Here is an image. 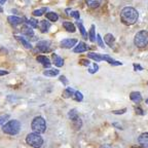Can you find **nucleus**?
Returning a JSON list of instances; mask_svg holds the SVG:
<instances>
[{
  "instance_id": "obj_1",
  "label": "nucleus",
  "mask_w": 148,
  "mask_h": 148,
  "mask_svg": "<svg viewBox=\"0 0 148 148\" xmlns=\"http://www.w3.org/2000/svg\"><path fill=\"white\" fill-rule=\"evenodd\" d=\"M139 18V12L135 7L133 6H125L120 12V21L123 25L132 26L136 24Z\"/></svg>"
},
{
  "instance_id": "obj_2",
  "label": "nucleus",
  "mask_w": 148,
  "mask_h": 148,
  "mask_svg": "<svg viewBox=\"0 0 148 148\" xmlns=\"http://www.w3.org/2000/svg\"><path fill=\"white\" fill-rule=\"evenodd\" d=\"M2 131L5 134L8 135H16L21 131V123L16 119L8 120L2 127Z\"/></svg>"
},
{
  "instance_id": "obj_3",
  "label": "nucleus",
  "mask_w": 148,
  "mask_h": 148,
  "mask_svg": "<svg viewBox=\"0 0 148 148\" xmlns=\"http://www.w3.org/2000/svg\"><path fill=\"white\" fill-rule=\"evenodd\" d=\"M31 129H32L33 133H36V134H42L45 132L46 123L44 118L41 116H36L33 118L32 123H31Z\"/></svg>"
},
{
  "instance_id": "obj_4",
  "label": "nucleus",
  "mask_w": 148,
  "mask_h": 148,
  "mask_svg": "<svg viewBox=\"0 0 148 148\" xmlns=\"http://www.w3.org/2000/svg\"><path fill=\"white\" fill-rule=\"evenodd\" d=\"M134 43L138 49H144L148 45V31H139L134 37Z\"/></svg>"
},
{
  "instance_id": "obj_5",
  "label": "nucleus",
  "mask_w": 148,
  "mask_h": 148,
  "mask_svg": "<svg viewBox=\"0 0 148 148\" xmlns=\"http://www.w3.org/2000/svg\"><path fill=\"white\" fill-rule=\"evenodd\" d=\"M26 142L33 148H41V146L43 145V138L40 136V134L31 133L26 137Z\"/></svg>"
},
{
  "instance_id": "obj_6",
  "label": "nucleus",
  "mask_w": 148,
  "mask_h": 148,
  "mask_svg": "<svg viewBox=\"0 0 148 148\" xmlns=\"http://www.w3.org/2000/svg\"><path fill=\"white\" fill-rule=\"evenodd\" d=\"M68 116H69L70 120L73 123L74 127H75L76 130H79L81 127H82V120H81V118L79 117L76 110H74V109L70 110L69 112H68Z\"/></svg>"
},
{
  "instance_id": "obj_7",
  "label": "nucleus",
  "mask_w": 148,
  "mask_h": 148,
  "mask_svg": "<svg viewBox=\"0 0 148 148\" xmlns=\"http://www.w3.org/2000/svg\"><path fill=\"white\" fill-rule=\"evenodd\" d=\"M36 49L41 53H49L51 51V43L47 40H42L36 44Z\"/></svg>"
},
{
  "instance_id": "obj_8",
  "label": "nucleus",
  "mask_w": 148,
  "mask_h": 148,
  "mask_svg": "<svg viewBox=\"0 0 148 148\" xmlns=\"http://www.w3.org/2000/svg\"><path fill=\"white\" fill-rule=\"evenodd\" d=\"M76 43L77 39H75V38H67V39H64L61 42V46L63 49H72Z\"/></svg>"
},
{
  "instance_id": "obj_9",
  "label": "nucleus",
  "mask_w": 148,
  "mask_h": 148,
  "mask_svg": "<svg viewBox=\"0 0 148 148\" xmlns=\"http://www.w3.org/2000/svg\"><path fill=\"white\" fill-rule=\"evenodd\" d=\"M138 143L142 148H148V133H142L138 137Z\"/></svg>"
},
{
  "instance_id": "obj_10",
  "label": "nucleus",
  "mask_w": 148,
  "mask_h": 148,
  "mask_svg": "<svg viewBox=\"0 0 148 148\" xmlns=\"http://www.w3.org/2000/svg\"><path fill=\"white\" fill-rule=\"evenodd\" d=\"M7 21L12 24V25L16 26V25H21V24H23L24 22L26 21V18H20V16H9L8 18H7Z\"/></svg>"
},
{
  "instance_id": "obj_11",
  "label": "nucleus",
  "mask_w": 148,
  "mask_h": 148,
  "mask_svg": "<svg viewBox=\"0 0 148 148\" xmlns=\"http://www.w3.org/2000/svg\"><path fill=\"white\" fill-rule=\"evenodd\" d=\"M37 62L41 63L44 68H51V61H49V59L47 58V57H45V56H42V55L38 56V57H37Z\"/></svg>"
},
{
  "instance_id": "obj_12",
  "label": "nucleus",
  "mask_w": 148,
  "mask_h": 148,
  "mask_svg": "<svg viewBox=\"0 0 148 148\" xmlns=\"http://www.w3.org/2000/svg\"><path fill=\"white\" fill-rule=\"evenodd\" d=\"M88 49V45H86V42H79L78 44H77V46H75L73 49V53H84V51H86Z\"/></svg>"
},
{
  "instance_id": "obj_13",
  "label": "nucleus",
  "mask_w": 148,
  "mask_h": 148,
  "mask_svg": "<svg viewBox=\"0 0 148 148\" xmlns=\"http://www.w3.org/2000/svg\"><path fill=\"white\" fill-rule=\"evenodd\" d=\"M130 99L136 104H139L142 101V95L139 92H133L130 94Z\"/></svg>"
},
{
  "instance_id": "obj_14",
  "label": "nucleus",
  "mask_w": 148,
  "mask_h": 148,
  "mask_svg": "<svg viewBox=\"0 0 148 148\" xmlns=\"http://www.w3.org/2000/svg\"><path fill=\"white\" fill-rule=\"evenodd\" d=\"M104 41L109 47H113L114 43H115V38H114V36L111 33H107L104 37Z\"/></svg>"
},
{
  "instance_id": "obj_15",
  "label": "nucleus",
  "mask_w": 148,
  "mask_h": 148,
  "mask_svg": "<svg viewBox=\"0 0 148 148\" xmlns=\"http://www.w3.org/2000/svg\"><path fill=\"white\" fill-rule=\"evenodd\" d=\"M51 58H53V63L55 66H57L58 68L62 67L63 65H64V60L61 58L60 56H58L57 53H53L51 55Z\"/></svg>"
},
{
  "instance_id": "obj_16",
  "label": "nucleus",
  "mask_w": 148,
  "mask_h": 148,
  "mask_svg": "<svg viewBox=\"0 0 148 148\" xmlns=\"http://www.w3.org/2000/svg\"><path fill=\"white\" fill-rule=\"evenodd\" d=\"M14 38H16L18 41H20L21 42V44L23 46H25V49H32V45H31V43L28 40H26L25 38H24L23 36H14Z\"/></svg>"
},
{
  "instance_id": "obj_17",
  "label": "nucleus",
  "mask_w": 148,
  "mask_h": 148,
  "mask_svg": "<svg viewBox=\"0 0 148 148\" xmlns=\"http://www.w3.org/2000/svg\"><path fill=\"white\" fill-rule=\"evenodd\" d=\"M49 28H51V23H49V21H46V20L41 21V23H40V27H39L41 33H47V31L49 30Z\"/></svg>"
},
{
  "instance_id": "obj_18",
  "label": "nucleus",
  "mask_w": 148,
  "mask_h": 148,
  "mask_svg": "<svg viewBox=\"0 0 148 148\" xmlns=\"http://www.w3.org/2000/svg\"><path fill=\"white\" fill-rule=\"evenodd\" d=\"M88 58L92 59L96 62H101V61H104V56L100 55V53H88Z\"/></svg>"
},
{
  "instance_id": "obj_19",
  "label": "nucleus",
  "mask_w": 148,
  "mask_h": 148,
  "mask_svg": "<svg viewBox=\"0 0 148 148\" xmlns=\"http://www.w3.org/2000/svg\"><path fill=\"white\" fill-rule=\"evenodd\" d=\"M63 27L66 29V31L68 32H75V24L71 23V22H64L63 23Z\"/></svg>"
},
{
  "instance_id": "obj_20",
  "label": "nucleus",
  "mask_w": 148,
  "mask_h": 148,
  "mask_svg": "<svg viewBox=\"0 0 148 148\" xmlns=\"http://www.w3.org/2000/svg\"><path fill=\"white\" fill-rule=\"evenodd\" d=\"M65 12H66V14H68L69 16L75 18L76 20H79V18H80V14H79V12H77V10H73L72 8H67L66 10H65Z\"/></svg>"
},
{
  "instance_id": "obj_21",
  "label": "nucleus",
  "mask_w": 148,
  "mask_h": 148,
  "mask_svg": "<svg viewBox=\"0 0 148 148\" xmlns=\"http://www.w3.org/2000/svg\"><path fill=\"white\" fill-rule=\"evenodd\" d=\"M86 3L90 8H97L101 3V0H86Z\"/></svg>"
},
{
  "instance_id": "obj_22",
  "label": "nucleus",
  "mask_w": 148,
  "mask_h": 148,
  "mask_svg": "<svg viewBox=\"0 0 148 148\" xmlns=\"http://www.w3.org/2000/svg\"><path fill=\"white\" fill-rule=\"evenodd\" d=\"M103 56H104V61H107L110 65H113V66H120V65H121V62L113 60L110 56H108V55H103Z\"/></svg>"
},
{
  "instance_id": "obj_23",
  "label": "nucleus",
  "mask_w": 148,
  "mask_h": 148,
  "mask_svg": "<svg viewBox=\"0 0 148 148\" xmlns=\"http://www.w3.org/2000/svg\"><path fill=\"white\" fill-rule=\"evenodd\" d=\"M46 18L49 20V22H57L59 20V16L53 12H46Z\"/></svg>"
},
{
  "instance_id": "obj_24",
  "label": "nucleus",
  "mask_w": 148,
  "mask_h": 148,
  "mask_svg": "<svg viewBox=\"0 0 148 148\" xmlns=\"http://www.w3.org/2000/svg\"><path fill=\"white\" fill-rule=\"evenodd\" d=\"M59 73H60V72H59L58 69H51V68H49V70H45V71L43 72V74L45 75V76H49V77L57 76Z\"/></svg>"
},
{
  "instance_id": "obj_25",
  "label": "nucleus",
  "mask_w": 148,
  "mask_h": 148,
  "mask_svg": "<svg viewBox=\"0 0 148 148\" xmlns=\"http://www.w3.org/2000/svg\"><path fill=\"white\" fill-rule=\"evenodd\" d=\"M75 25H77V27L79 28V31H80V34L82 35L83 38H84V39H86V38H88V34H86V29H84V27H83V25H82V22L78 21L76 24H75Z\"/></svg>"
},
{
  "instance_id": "obj_26",
  "label": "nucleus",
  "mask_w": 148,
  "mask_h": 148,
  "mask_svg": "<svg viewBox=\"0 0 148 148\" xmlns=\"http://www.w3.org/2000/svg\"><path fill=\"white\" fill-rule=\"evenodd\" d=\"M26 24L31 28H37L38 27V21L36 18H30V20H26Z\"/></svg>"
},
{
  "instance_id": "obj_27",
  "label": "nucleus",
  "mask_w": 148,
  "mask_h": 148,
  "mask_svg": "<svg viewBox=\"0 0 148 148\" xmlns=\"http://www.w3.org/2000/svg\"><path fill=\"white\" fill-rule=\"evenodd\" d=\"M47 12V8L46 7H42V8H38V9H35L34 12H33V16H41L43 14Z\"/></svg>"
},
{
  "instance_id": "obj_28",
  "label": "nucleus",
  "mask_w": 148,
  "mask_h": 148,
  "mask_svg": "<svg viewBox=\"0 0 148 148\" xmlns=\"http://www.w3.org/2000/svg\"><path fill=\"white\" fill-rule=\"evenodd\" d=\"M88 37H90V41H95L96 40V27L95 25H92L90 29V33H88Z\"/></svg>"
},
{
  "instance_id": "obj_29",
  "label": "nucleus",
  "mask_w": 148,
  "mask_h": 148,
  "mask_svg": "<svg viewBox=\"0 0 148 148\" xmlns=\"http://www.w3.org/2000/svg\"><path fill=\"white\" fill-rule=\"evenodd\" d=\"M74 92H74L73 88H67L66 90H65V92H63V96H64V97H66V98H71V97H73Z\"/></svg>"
},
{
  "instance_id": "obj_30",
  "label": "nucleus",
  "mask_w": 148,
  "mask_h": 148,
  "mask_svg": "<svg viewBox=\"0 0 148 148\" xmlns=\"http://www.w3.org/2000/svg\"><path fill=\"white\" fill-rule=\"evenodd\" d=\"M22 31H23L26 35H29V36H32V35H34L33 29L31 27H29V26H25V27L22 29Z\"/></svg>"
},
{
  "instance_id": "obj_31",
  "label": "nucleus",
  "mask_w": 148,
  "mask_h": 148,
  "mask_svg": "<svg viewBox=\"0 0 148 148\" xmlns=\"http://www.w3.org/2000/svg\"><path fill=\"white\" fill-rule=\"evenodd\" d=\"M73 98H74V100L77 102H81L83 100L82 94H81L79 90H75V92H74V95H73Z\"/></svg>"
},
{
  "instance_id": "obj_32",
  "label": "nucleus",
  "mask_w": 148,
  "mask_h": 148,
  "mask_svg": "<svg viewBox=\"0 0 148 148\" xmlns=\"http://www.w3.org/2000/svg\"><path fill=\"white\" fill-rule=\"evenodd\" d=\"M98 70H99V66H98L97 64H92V65H90V68L88 69V72H90V74H94V73H96Z\"/></svg>"
},
{
  "instance_id": "obj_33",
  "label": "nucleus",
  "mask_w": 148,
  "mask_h": 148,
  "mask_svg": "<svg viewBox=\"0 0 148 148\" xmlns=\"http://www.w3.org/2000/svg\"><path fill=\"white\" fill-rule=\"evenodd\" d=\"M9 118V115L5 114V115H1L0 116V125H3V123H6V120Z\"/></svg>"
},
{
  "instance_id": "obj_34",
  "label": "nucleus",
  "mask_w": 148,
  "mask_h": 148,
  "mask_svg": "<svg viewBox=\"0 0 148 148\" xmlns=\"http://www.w3.org/2000/svg\"><path fill=\"white\" fill-rule=\"evenodd\" d=\"M97 42H98V44H99V46H101V47H104V42H103V40H102L100 34L97 35Z\"/></svg>"
},
{
  "instance_id": "obj_35",
  "label": "nucleus",
  "mask_w": 148,
  "mask_h": 148,
  "mask_svg": "<svg viewBox=\"0 0 148 148\" xmlns=\"http://www.w3.org/2000/svg\"><path fill=\"white\" fill-rule=\"evenodd\" d=\"M125 111H127V109H120V110L112 111V113H114V114H123V113H125Z\"/></svg>"
},
{
  "instance_id": "obj_36",
  "label": "nucleus",
  "mask_w": 148,
  "mask_h": 148,
  "mask_svg": "<svg viewBox=\"0 0 148 148\" xmlns=\"http://www.w3.org/2000/svg\"><path fill=\"white\" fill-rule=\"evenodd\" d=\"M60 80L62 81V83H63V84H64V86H66V84H68V79L66 78V77H65V76H63V75H62V76H60Z\"/></svg>"
},
{
  "instance_id": "obj_37",
  "label": "nucleus",
  "mask_w": 148,
  "mask_h": 148,
  "mask_svg": "<svg viewBox=\"0 0 148 148\" xmlns=\"http://www.w3.org/2000/svg\"><path fill=\"white\" fill-rule=\"evenodd\" d=\"M80 64H82V65H84V66H86V67H88V66L90 65V61H88V60H81Z\"/></svg>"
},
{
  "instance_id": "obj_38",
  "label": "nucleus",
  "mask_w": 148,
  "mask_h": 148,
  "mask_svg": "<svg viewBox=\"0 0 148 148\" xmlns=\"http://www.w3.org/2000/svg\"><path fill=\"white\" fill-rule=\"evenodd\" d=\"M134 69H135V71H137V70H143V67H141V65L134 64Z\"/></svg>"
},
{
  "instance_id": "obj_39",
  "label": "nucleus",
  "mask_w": 148,
  "mask_h": 148,
  "mask_svg": "<svg viewBox=\"0 0 148 148\" xmlns=\"http://www.w3.org/2000/svg\"><path fill=\"white\" fill-rule=\"evenodd\" d=\"M136 112H137V114H141V115L144 114V111L142 110L141 108H139V107H136Z\"/></svg>"
},
{
  "instance_id": "obj_40",
  "label": "nucleus",
  "mask_w": 148,
  "mask_h": 148,
  "mask_svg": "<svg viewBox=\"0 0 148 148\" xmlns=\"http://www.w3.org/2000/svg\"><path fill=\"white\" fill-rule=\"evenodd\" d=\"M6 74H8L7 71H5V70H0V76H4Z\"/></svg>"
},
{
  "instance_id": "obj_41",
  "label": "nucleus",
  "mask_w": 148,
  "mask_h": 148,
  "mask_svg": "<svg viewBox=\"0 0 148 148\" xmlns=\"http://www.w3.org/2000/svg\"><path fill=\"white\" fill-rule=\"evenodd\" d=\"M100 148H113L111 145H108V144H103Z\"/></svg>"
},
{
  "instance_id": "obj_42",
  "label": "nucleus",
  "mask_w": 148,
  "mask_h": 148,
  "mask_svg": "<svg viewBox=\"0 0 148 148\" xmlns=\"http://www.w3.org/2000/svg\"><path fill=\"white\" fill-rule=\"evenodd\" d=\"M5 1H6V0H0V4H3V3H5Z\"/></svg>"
},
{
  "instance_id": "obj_43",
  "label": "nucleus",
  "mask_w": 148,
  "mask_h": 148,
  "mask_svg": "<svg viewBox=\"0 0 148 148\" xmlns=\"http://www.w3.org/2000/svg\"><path fill=\"white\" fill-rule=\"evenodd\" d=\"M3 12V9L1 8V7H0V12Z\"/></svg>"
},
{
  "instance_id": "obj_44",
  "label": "nucleus",
  "mask_w": 148,
  "mask_h": 148,
  "mask_svg": "<svg viewBox=\"0 0 148 148\" xmlns=\"http://www.w3.org/2000/svg\"><path fill=\"white\" fill-rule=\"evenodd\" d=\"M145 102H146V104H148V99H147V100H146V101H145Z\"/></svg>"
},
{
  "instance_id": "obj_45",
  "label": "nucleus",
  "mask_w": 148,
  "mask_h": 148,
  "mask_svg": "<svg viewBox=\"0 0 148 148\" xmlns=\"http://www.w3.org/2000/svg\"><path fill=\"white\" fill-rule=\"evenodd\" d=\"M133 148H139V147H133Z\"/></svg>"
},
{
  "instance_id": "obj_46",
  "label": "nucleus",
  "mask_w": 148,
  "mask_h": 148,
  "mask_svg": "<svg viewBox=\"0 0 148 148\" xmlns=\"http://www.w3.org/2000/svg\"><path fill=\"white\" fill-rule=\"evenodd\" d=\"M147 84H148V82H147Z\"/></svg>"
}]
</instances>
